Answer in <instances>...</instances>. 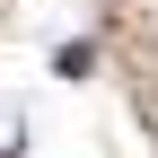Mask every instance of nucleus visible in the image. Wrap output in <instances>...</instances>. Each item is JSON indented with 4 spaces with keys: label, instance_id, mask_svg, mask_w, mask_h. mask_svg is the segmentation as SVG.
I'll list each match as a JSON object with an SVG mask.
<instances>
[{
    "label": "nucleus",
    "instance_id": "obj_1",
    "mask_svg": "<svg viewBox=\"0 0 158 158\" xmlns=\"http://www.w3.org/2000/svg\"><path fill=\"white\" fill-rule=\"evenodd\" d=\"M0 158H27V114L0 97Z\"/></svg>",
    "mask_w": 158,
    "mask_h": 158
}]
</instances>
